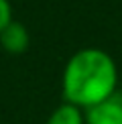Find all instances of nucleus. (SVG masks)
Masks as SVG:
<instances>
[{
    "label": "nucleus",
    "mask_w": 122,
    "mask_h": 124,
    "mask_svg": "<svg viewBox=\"0 0 122 124\" xmlns=\"http://www.w3.org/2000/svg\"><path fill=\"white\" fill-rule=\"evenodd\" d=\"M12 20V6L8 0H0V31Z\"/></svg>",
    "instance_id": "39448f33"
},
{
    "label": "nucleus",
    "mask_w": 122,
    "mask_h": 124,
    "mask_svg": "<svg viewBox=\"0 0 122 124\" xmlns=\"http://www.w3.org/2000/svg\"><path fill=\"white\" fill-rule=\"evenodd\" d=\"M30 43V35H29V29L24 27L23 23L18 20H10V23L0 31V45L6 53H12V55H20L24 53Z\"/></svg>",
    "instance_id": "7ed1b4c3"
},
{
    "label": "nucleus",
    "mask_w": 122,
    "mask_h": 124,
    "mask_svg": "<svg viewBox=\"0 0 122 124\" xmlns=\"http://www.w3.org/2000/svg\"><path fill=\"white\" fill-rule=\"evenodd\" d=\"M84 112L85 124H122V94L116 92L114 96L106 98L104 102Z\"/></svg>",
    "instance_id": "f03ea898"
},
{
    "label": "nucleus",
    "mask_w": 122,
    "mask_h": 124,
    "mask_svg": "<svg viewBox=\"0 0 122 124\" xmlns=\"http://www.w3.org/2000/svg\"><path fill=\"white\" fill-rule=\"evenodd\" d=\"M118 69L110 53L98 47H85L73 53L61 73L65 102L88 110L116 94Z\"/></svg>",
    "instance_id": "f257e3e1"
},
{
    "label": "nucleus",
    "mask_w": 122,
    "mask_h": 124,
    "mask_svg": "<svg viewBox=\"0 0 122 124\" xmlns=\"http://www.w3.org/2000/svg\"><path fill=\"white\" fill-rule=\"evenodd\" d=\"M47 124H85V112L69 102H63L49 114Z\"/></svg>",
    "instance_id": "20e7f679"
}]
</instances>
